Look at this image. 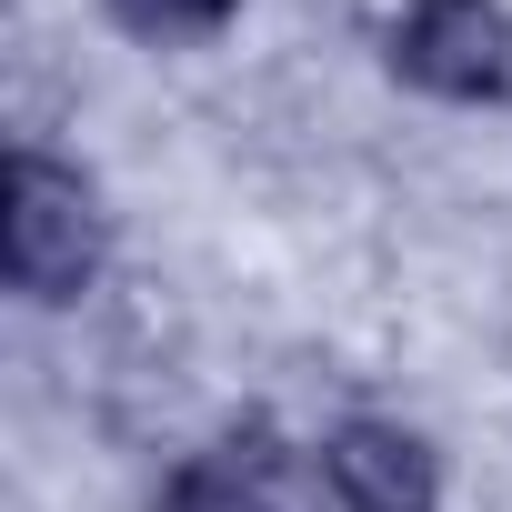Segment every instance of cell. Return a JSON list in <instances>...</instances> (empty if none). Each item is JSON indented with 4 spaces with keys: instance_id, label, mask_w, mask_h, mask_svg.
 Instances as JSON below:
<instances>
[{
    "instance_id": "1",
    "label": "cell",
    "mask_w": 512,
    "mask_h": 512,
    "mask_svg": "<svg viewBox=\"0 0 512 512\" xmlns=\"http://www.w3.org/2000/svg\"><path fill=\"white\" fill-rule=\"evenodd\" d=\"M0 272L31 302H71L101 272V211L81 191V171L11 151V181H0Z\"/></svg>"
},
{
    "instance_id": "2",
    "label": "cell",
    "mask_w": 512,
    "mask_h": 512,
    "mask_svg": "<svg viewBox=\"0 0 512 512\" xmlns=\"http://www.w3.org/2000/svg\"><path fill=\"white\" fill-rule=\"evenodd\" d=\"M392 71L442 101H502L512 91V21L502 0H402Z\"/></svg>"
},
{
    "instance_id": "3",
    "label": "cell",
    "mask_w": 512,
    "mask_h": 512,
    "mask_svg": "<svg viewBox=\"0 0 512 512\" xmlns=\"http://www.w3.org/2000/svg\"><path fill=\"white\" fill-rule=\"evenodd\" d=\"M322 472H332L342 512H432L442 502V462L402 422H342L322 442Z\"/></svg>"
},
{
    "instance_id": "4",
    "label": "cell",
    "mask_w": 512,
    "mask_h": 512,
    "mask_svg": "<svg viewBox=\"0 0 512 512\" xmlns=\"http://www.w3.org/2000/svg\"><path fill=\"white\" fill-rule=\"evenodd\" d=\"M171 512H282L241 462H181L171 472Z\"/></svg>"
},
{
    "instance_id": "5",
    "label": "cell",
    "mask_w": 512,
    "mask_h": 512,
    "mask_svg": "<svg viewBox=\"0 0 512 512\" xmlns=\"http://www.w3.org/2000/svg\"><path fill=\"white\" fill-rule=\"evenodd\" d=\"M111 11L141 31V41H201V31H221L241 0H111Z\"/></svg>"
}]
</instances>
